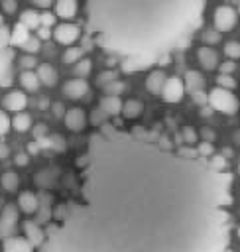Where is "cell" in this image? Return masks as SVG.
<instances>
[{"instance_id":"obj_38","label":"cell","mask_w":240,"mask_h":252,"mask_svg":"<svg viewBox=\"0 0 240 252\" xmlns=\"http://www.w3.org/2000/svg\"><path fill=\"white\" fill-rule=\"evenodd\" d=\"M0 8H2L4 14L12 16V14L18 12V2H16V0H2V2H0Z\"/></svg>"},{"instance_id":"obj_12","label":"cell","mask_w":240,"mask_h":252,"mask_svg":"<svg viewBox=\"0 0 240 252\" xmlns=\"http://www.w3.org/2000/svg\"><path fill=\"white\" fill-rule=\"evenodd\" d=\"M197 61L205 71H212L218 67V55L210 45H201L197 49Z\"/></svg>"},{"instance_id":"obj_4","label":"cell","mask_w":240,"mask_h":252,"mask_svg":"<svg viewBox=\"0 0 240 252\" xmlns=\"http://www.w3.org/2000/svg\"><path fill=\"white\" fill-rule=\"evenodd\" d=\"M12 43H10V28L6 26V20L4 16L0 14V79L2 75L6 73L10 61H12Z\"/></svg>"},{"instance_id":"obj_34","label":"cell","mask_w":240,"mask_h":252,"mask_svg":"<svg viewBox=\"0 0 240 252\" xmlns=\"http://www.w3.org/2000/svg\"><path fill=\"white\" fill-rule=\"evenodd\" d=\"M201 39H203L205 45H214V43L220 41V32H216L214 28L212 30H205L203 35H201Z\"/></svg>"},{"instance_id":"obj_25","label":"cell","mask_w":240,"mask_h":252,"mask_svg":"<svg viewBox=\"0 0 240 252\" xmlns=\"http://www.w3.org/2000/svg\"><path fill=\"white\" fill-rule=\"evenodd\" d=\"M20 24L26 26L28 30H37L41 24H39V14L35 10H24L20 14Z\"/></svg>"},{"instance_id":"obj_19","label":"cell","mask_w":240,"mask_h":252,"mask_svg":"<svg viewBox=\"0 0 240 252\" xmlns=\"http://www.w3.org/2000/svg\"><path fill=\"white\" fill-rule=\"evenodd\" d=\"M183 87L191 94L197 93V91H205V77L199 71H187L185 77H183Z\"/></svg>"},{"instance_id":"obj_36","label":"cell","mask_w":240,"mask_h":252,"mask_svg":"<svg viewBox=\"0 0 240 252\" xmlns=\"http://www.w3.org/2000/svg\"><path fill=\"white\" fill-rule=\"evenodd\" d=\"M201 158H210L212 154H214V148H212V144L210 142H201L199 146H197V150H195Z\"/></svg>"},{"instance_id":"obj_37","label":"cell","mask_w":240,"mask_h":252,"mask_svg":"<svg viewBox=\"0 0 240 252\" xmlns=\"http://www.w3.org/2000/svg\"><path fill=\"white\" fill-rule=\"evenodd\" d=\"M35 183H37L39 187H47V185H51V183H53V179H51V171H39V173H35Z\"/></svg>"},{"instance_id":"obj_59","label":"cell","mask_w":240,"mask_h":252,"mask_svg":"<svg viewBox=\"0 0 240 252\" xmlns=\"http://www.w3.org/2000/svg\"><path fill=\"white\" fill-rule=\"evenodd\" d=\"M224 252H230V250H224Z\"/></svg>"},{"instance_id":"obj_26","label":"cell","mask_w":240,"mask_h":252,"mask_svg":"<svg viewBox=\"0 0 240 252\" xmlns=\"http://www.w3.org/2000/svg\"><path fill=\"white\" fill-rule=\"evenodd\" d=\"M28 37H30V30H28L26 26H22V24H18V26L10 32V43H12V45H22Z\"/></svg>"},{"instance_id":"obj_41","label":"cell","mask_w":240,"mask_h":252,"mask_svg":"<svg viewBox=\"0 0 240 252\" xmlns=\"http://www.w3.org/2000/svg\"><path fill=\"white\" fill-rule=\"evenodd\" d=\"M47 146H51V148L57 150V152H63V150H65V140H63L61 136H51V138L47 140Z\"/></svg>"},{"instance_id":"obj_32","label":"cell","mask_w":240,"mask_h":252,"mask_svg":"<svg viewBox=\"0 0 240 252\" xmlns=\"http://www.w3.org/2000/svg\"><path fill=\"white\" fill-rule=\"evenodd\" d=\"M39 45H41L39 37H31V35H30V37H28V39H26V41L20 45V47H22L26 53H31V55H35V53L39 51Z\"/></svg>"},{"instance_id":"obj_15","label":"cell","mask_w":240,"mask_h":252,"mask_svg":"<svg viewBox=\"0 0 240 252\" xmlns=\"http://www.w3.org/2000/svg\"><path fill=\"white\" fill-rule=\"evenodd\" d=\"M24 236L30 240V244L31 246H41V242L45 240V230H41L39 228V224L37 222H31V220H24Z\"/></svg>"},{"instance_id":"obj_5","label":"cell","mask_w":240,"mask_h":252,"mask_svg":"<svg viewBox=\"0 0 240 252\" xmlns=\"http://www.w3.org/2000/svg\"><path fill=\"white\" fill-rule=\"evenodd\" d=\"M236 18H238L236 10L232 6H226L224 4V6H218L214 10V14H212V26H214L216 32L224 33V32H230L236 26Z\"/></svg>"},{"instance_id":"obj_21","label":"cell","mask_w":240,"mask_h":252,"mask_svg":"<svg viewBox=\"0 0 240 252\" xmlns=\"http://www.w3.org/2000/svg\"><path fill=\"white\" fill-rule=\"evenodd\" d=\"M142 110H144L142 100H138V98H128L126 102H122L120 114H122L124 118H128V120H134V118H138V116L142 114Z\"/></svg>"},{"instance_id":"obj_13","label":"cell","mask_w":240,"mask_h":252,"mask_svg":"<svg viewBox=\"0 0 240 252\" xmlns=\"http://www.w3.org/2000/svg\"><path fill=\"white\" fill-rule=\"evenodd\" d=\"M2 252H33V246L26 236H6Z\"/></svg>"},{"instance_id":"obj_30","label":"cell","mask_w":240,"mask_h":252,"mask_svg":"<svg viewBox=\"0 0 240 252\" xmlns=\"http://www.w3.org/2000/svg\"><path fill=\"white\" fill-rule=\"evenodd\" d=\"M216 87L226 89V91H232V89H236V79H234L232 75L218 73V75H216Z\"/></svg>"},{"instance_id":"obj_48","label":"cell","mask_w":240,"mask_h":252,"mask_svg":"<svg viewBox=\"0 0 240 252\" xmlns=\"http://www.w3.org/2000/svg\"><path fill=\"white\" fill-rule=\"evenodd\" d=\"M201 138H203V142H210L212 144V140H214V130L212 128H201Z\"/></svg>"},{"instance_id":"obj_27","label":"cell","mask_w":240,"mask_h":252,"mask_svg":"<svg viewBox=\"0 0 240 252\" xmlns=\"http://www.w3.org/2000/svg\"><path fill=\"white\" fill-rule=\"evenodd\" d=\"M79 59H83V49L81 47H75V45H69L63 53V63L67 65H75Z\"/></svg>"},{"instance_id":"obj_51","label":"cell","mask_w":240,"mask_h":252,"mask_svg":"<svg viewBox=\"0 0 240 252\" xmlns=\"http://www.w3.org/2000/svg\"><path fill=\"white\" fill-rule=\"evenodd\" d=\"M30 2H31L33 6H37V8H43V10L49 8L51 4H55V0H30Z\"/></svg>"},{"instance_id":"obj_39","label":"cell","mask_w":240,"mask_h":252,"mask_svg":"<svg viewBox=\"0 0 240 252\" xmlns=\"http://www.w3.org/2000/svg\"><path fill=\"white\" fill-rule=\"evenodd\" d=\"M10 118H8V114H6V110H0V138L4 136V134H8V130H10Z\"/></svg>"},{"instance_id":"obj_24","label":"cell","mask_w":240,"mask_h":252,"mask_svg":"<svg viewBox=\"0 0 240 252\" xmlns=\"http://www.w3.org/2000/svg\"><path fill=\"white\" fill-rule=\"evenodd\" d=\"M0 185H2V189L8 191V193L16 191L18 185H20V177H18V173H16V171H4V173L0 175Z\"/></svg>"},{"instance_id":"obj_31","label":"cell","mask_w":240,"mask_h":252,"mask_svg":"<svg viewBox=\"0 0 240 252\" xmlns=\"http://www.w3.org/2000/svg\"><path fill=\"white\" fill-rule=\"evenodd\" d=\"M224 55L232 61L240 59V41H226L224 45Z\"/></svg>"},{"instance_id":"obj_18","label":"cell","mask_w":240,"mask_h":252,"mask_svg":"<svg viewBox=\"0 0 240 252\" xmlns=\"http://www.w3.org/2000/svg\"><path fill=\"white\" fill-rule=\"evenodd\" d=\"M35 73H37L39 83L45 85V87H53V85L57 83V71H55V67L49 65V63H39V65L35 67Z\"/></svg>"},{"instance_id":"obj_50","label":"cell","mask_w":240,"mask_h":252,"mask_svg":"<svg viewBox=\"0 0 240 252\" xmlns=\"http://www.w3.org/2000/svg\"><path fill=\"white\" fill-rule=\"evenodd\" d=\"M193 100H195L197 104H205V102H209L205 91H197V93H193Z\"/></svg>"},{"instance_id":"obj_28","label":"cell","mask_w":240,"mask_h":252,"mask_svg":"<svg viewBox=\"0 0 240 252\" xmlns=\"http://www.w3.org/2000/svg\"><path fill=\"white\" fill-rule=\"evenodd\" d=\"M90 69H92V61L87 59V57H83V59H79V61L75 63V75H77L79 79H85V77L90 73Z\"/></svg>"},{"instance_id":"obj_17","label":"cell","mask_w":240,"mask_h":252,"mask_svg":"<svg viewBox=\"0 0 240 252\" xmlns=\"http://www.w3.org/2000/svg\"><path fill=\"white\" fill-rule=\"evenodd\" d=\"M77 8H79V2L77 0H55V16L61 18V20L75 18Z\"/></svg>"},{"instance_id":"obj_40","label":"cell","mask_w":240,"mask_h":252,"mask_svg":"<svg viewBox=\"0 0 240 252\" xmlns=\"http://www.w3.org/2000/svg\"><path fill=\"white\" fill-rule=\"evenodd\" d=\"M116 79V73L114 71H102L98 77H96V83L100 85V87H104L106 83H110V81H114Z\"/></svg>"},{"instance_id":"obj_29","label":"cell","mask_w":240,"mask_h":252,"mask_svg":"<svg viewBox=\"0 0 240 252\" xmlns=\"http://www.w3.org/2000/svg\"><path fill=\"white\" fill-rule=\"evenodd\" d=\"M124 89H126V85L122 81H118V79H114V81H110V83H106L102 87L104 94H110V96H120V93H124Z\"/></svg>"},{"instance_id":"obj_55","label":"cell","mask_w":240,"mask_h":252,"mask_svg":"<svg viewBox=\"0 0 240 252\" xmlns=\"http://www.w3.org/2000/svg\"><path fill=\"white\" fill-rule=\"evenodd\" d=\"M47 106H49V100H47V98L43 96V98L39 100V108H47Z\"/></svg>"},{"instance_id":"obj_2","label":"cell","mask_w":240,"mask_h":252,"mask_svg":"<svg viewBox=\"0 0 240 252\" xmlns=\"http://www.w3.org/2000/svg\"><path fill=\"white\" fill-rule=\"evenodd\" d=\"M205 0H85L87 30L104 51L150 63L183 39Z\"/></svg>"},{"instance_id":"obj_47","label":"cell","mask_w":240,"mask_h":252,"mask_svg":"<svg viewBox=\"0 0 240 252\" xmlns=\"http://www.w3.org/2000/svg\"><path fill=\"white\" fill-rule=\"evenodd\" d=\"M104 116H106V114H104V112L98 108L96 112H92V116H90V122H92L94 126H102V124H104Z\"/></svg>"},{"instance_id":"obj_57","label":"cell","mask_w":240,"mask_h":252,"mask_svg":"<svg viewBox=\"0 0 240 252\" xmlns=\"http://www.w3.org/2000/svg\"><path fill=\"white\" fill-rule=\"evenodd\" d=\"M236 14H238V16H240V6H238V10H236Z\"/></svg>"},{"instance_id":"obj_46","label":"cell","mask_w":240,"mask_h":252,"mask_svg":"<svg viewBox=\"0 0 240 252\" xmlns=\"http://www.w3.org/2000/svg\"><path fill=\"white\" fill-rule=\"evenodd\" d=\"M14 163H16L18 167H26V165L30 163V154H26V152H20V154H16V158H14Z\"/></svg>"},{"instance_id":"obj_45","label":"cell","mask_w":240,"mask_h":252,"mask_svg":"<svg viewBox=\"0 0 240 252\" xmlns=\"http://www.w3.org/2000/svg\"><path fill=\"white\" fill-rule=\"evenodd\" d=\"M220 73H224V75H232L234 71H236V61H232V59H228V61H224V63H220Z\"/></svg>"},{"instance_id":"obj_10","label":"cell","mask_w":240,"mask_h":252,"mask_svg":"<svg viewBox=\"0 0 240 252\" xmlns=\"http://www.w3.org/2000/svg\"><path fill=\"white\" fill-rule=\"evenodd\" d=\"M87 91H89V83H87L85 79H79V77L69 79V81L63 85V94H65L67 98H73V100L83 98V96L87 94Z\"/></svg>"},{"instance_id":"obj_7","label":"cell","mask_w":240,"mask_h":252,"mask_svg":"<svg viewBox=\"0 0 240 252\" xmlns=\"http://www.w3.org/2000/svg\"><path fill=\"white\" fill-rule=\"evenodd\" d=\"M185 94V87H183V79L179 77H167L165 85L161 89V96L165 102H179Z\"/></svg>"},{"instance_id":"obj_33","label":"cell","mask_w":240,"mask_h":252,"mask_svg":"<svg viewBox=\"0 0 240 252\" xmlns=\"http://www.w3.org/2000/svg\"><path fill=\"white\" fill-rule=\"evenodd\" d=\"M181 136H183V142L189 144V146L197 144V140H199V134H197V130L193 126H183L181 128Z\"/></svg>"},{"instance_id":"obj_22","label":"cell","mask_w":240,"mask_h":252,"mask_svg":"<svg viewBox=\"0 0 240 252\" xmlns=\"http://www.w3.org/2000/svg\"><path fill=\"white\" fill-rule=\"evenodd\" d=\"M20 85H22V89L24 91H28V93H35L37 89H39V79H37V73L35 71H22L20 73Z\"/></svg>"},{"instance_id":"obj_3","label":"cell","mask_w":240,"mask_h":252,"mask_svg":"<svg viewBox=\"0 0 240 252\" xmlns=\"http://www.w3.org/2000/svg\"><path fill=\"white\" fill-rule=\"evenodd\" d=\"M207 98H209V104H210L214 110L222 112V114H234V112L238 110V100H236V96L232 94V91H226V89L216 87V89H212V91L207 94Z\"/></svg>"},{"instance_id":"obj_53","label":"cell","mask_w":240,"mask_h":252,"mask_svg":"<svg viewBox=\"0 0 240 252\" xmlns=\"http://www.w3.org/2000/svg\"><path fill=\"white\" fill-rule=\"evenodd\" d=\"M37 30H39V39H47V37L51 35V32H49V28H43V26H39Z\"/></svg>"},{"instance_id":"obj_23","label":"cell","mask_w":240,"mask_h":252,"mask_svg":"<svg viewBox=\"0 0 240 252\" xmlns=\"http://www.w3.org/2000/svg\"><path fill=\"white\" fill-rule=\"evenodd\" d=\"M10 124H12V128L16 132H28L31 128V116L28 112H24V110L22 112H16L14 118L10 120Z\"/></svg>"},{"instance_id":"obj_14","label":"cell","mask_w":240,"mask_h":252,"mask_svg":"<svg viewBox=\"0 0 240 252\" xmlns=\"http://www.w3.org/2000/svg\"><path fill=\"white\" fill-rule=\"evenodd\" d=\"M18 209H20L22 213H26V215L37 213V209H39V199H37V195L31 193V191H22V193L18 195Z\"/></svg>"},{"instance_id":"obj_9","label":"cell","mask_w":240,"mask_h":252,"mask_svg":"<svg viewBox=\"0 0 240 252\" xmlns=\"http://www.w3.org/2000/svg\"><path fill=\"white\" fill-rule=\"evenodd\" d=\"M2 104L10 112H22L26 108V104H28V96H26L24 91H10V93L4 94Z\"/></svg>"},{"instance_id":"obj_11","label":"cell","mask_w":240,"mask_h":252,"mask_svg":"<svg viewBox=\"0 0 240 252\" xmlns=\"http://www.w3.org/2000/svg\"><path fill=\"white\" fill-rule=\"evenodd\" d=\"M18 222V211L14 205H6L0 213V236H8Z\"/></svg>"},{"instance_id":"obj_44","label":"cell","mask_w":240,"mask_h":252,"mask_svg":"<svg viewBox=\"0 0 240 252\" xmlns=\"http://www.w3.org/2000/svg\"><path fill=\"white\" fill-rule=\"evenodd\" d=\"M39 24H41L43 28H49V26H55V14H47V12H43V14H39Z\"/></svg>"},{"instance_id":"obj_16","label":"cell","mask_w":240,"mask_h":252,"mask_svg":"<svg viewBox=\"0 0 240 252\" xmlns=\"http://www.w3.org/2000/svg\"><path fill=\"white\" fill-rule=\"evenodd\" d=\"M165 73L161 71V69H153V71H150L148 73V77H146V89H148V93H151V94H161V89H163V85H165Z\"/></svg>"},{"instance_id":"obj_43","label":"cell","mask_w":240,"mask_h":252,"mask_svg":"<svg viewBox=\"0 0 240 252\" xmlns=\"http://www.w3.org/2000/svg\"><path fill=\"white\" fill-rule=\"evenodd\" d=\"M31 132H33V138H35L37 142L43 140V138H47V126H45V124H35Z\"/></svg>"},{"instance_id":"obj_6","label":"cell","mask_w":240,"mask_h":252,"mask_svg":"<svg viewBox=\"0 0 240 252\" xmlns=\"http://www.w3.org/2000/svg\"><path fill=\"white\" fill-rule=\"evenodd\" d=\"M51 35L55 37L57 43L69 47V45H73V43L79 39V35H81V28H79L77 24L63 22V24H57V26H55V30H53Z\"/></svg>"},{"instance_id":"obj_1","label":"cell","mask_w":240,"mask_h":252,"mask_svg":"<svg viewBox=\"0 0 240 252\" xmlns=\"http://www.w3.org/2000/svg\"><path fill=\"white\" fill-rule=\"evenodd\" d=\"M79 197L37 252H224L232 175L142 128L102 124L79 159Z\"/></svg>"},{"instance_id":"obj_54","label":"cell","mask_w":240,"mask_h":252,"mask_svg":"<svg viewBox=\"0 0 240 252\" xmlns=\"http://www.w3.org/2000/svg\"><path fill=\"white\" fill-rule=\"evenodd\" d=\"M8 156V148L4 144H0V158H6Z\"/></svg>"},{"instance_id":"obj_58","label":"cell","mask_w":240,"mask_h":252,"mask_svg":"<svg viewBox=\"0 0 240 252\" xmlns=\"http://www.w3.org/2000/svg\"><path fill=\"white\" fill-rule=\"evenodd\" d=\"M238 173H240V163H238Z\"/></svg>"},{"instance_id":"obj_56","label":"cell","mask_w":240,"mask_h":252,"mask_svg":"<svg viewBox=\"0 0 240 252\" xmlns=\"http://www.w3.org/2000/svg\"><path fill=\"white\" fill-rule=\"evenodd\" d=\"M236 234H238V236H240V224H238V230H236Z\"/></svg>"},{"instance_id":"obj_8","label":"cell","mask_w":240,"mask_h":252,"mask_svg":"<svg viewBox=\"0 0 240 252\" xmlns=\"http://www.w3.org/2000/svg\"><path fill=\"white\" fill-rule=\"evenodd\" d=\"M63 122L71 132H81L87 126V112L83 108H79V106H73V108L65 110Z\"/></svg>"},{"instance_id":"obj_49","label":"cell","mask_w":240,"mask_h":252,"mask_svg":"<svg viewBox=\"0 0 240 252\" xmlns=\"http://www.w3.org/2000/svg\"><path fill=\"white\" fill-rule=\"evenodd\" d=\"M51 110H53V114H55L57 118H63V116H65V106H63L61 102H53V104H51Z\"/></svg>"},{"instance_id":"obj_52","label":"cell","mask_w":240,"mask_h":252,"mask_svg":"<svg viewBox=\"0 0 240 252\" xmlns=\"http://www.w3.org/2000/svg\"><path fill=\"white\" fill-rule=\"evenodd\" d=\"M39 152V142L35 140V142H30L28 144V154H37Z\"/></svg>"},{"instance_id":"obj_42","label":"cell","mask_w":240,"mask_h":252,"mask_svg":"<svg viewBox=\"0 0 240 252\" xmlns=\"http://www.w3.org/2000/svg\"><path fill=\"white\" fill-rule=\"evenodd\" d=\"M209 163L212 165V167H216V169H226V158L224 156H210V159H209Z\"/></svg>"},{"instance_id":"obj_35","label":"cell","mask_w":240,"mask_h":252,"mask_svg":"<svg viewBox=\"0 0 240 252\" xmlns=\"http://www.w3.org/2000/svg\"><path fill=\"white\" fill-rule=\"evenodd\" d=\"M20 67H22V71H33V69L37 67L35 55H31V53L22 55V57H20Z\"/></svg>"},{"instance_id":"obj_20","label":"cell","mask_w":240,"mask_h":252,"mask_svg":"<svg viewBox=\"0 0 240 252\" xmlns=\"http://www.w3.org/2000/svg\"><path fill=\"white\" fill-rule=\"evenodd\" d=\"M100 110H102L106 116H116V114H120V110H122V100H120V96L104 94V96L100 98Z\"/></svg>"}]
</instances>
